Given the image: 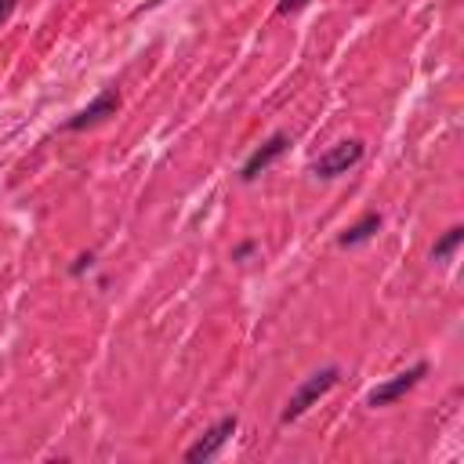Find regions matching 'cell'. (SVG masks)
<instances>
[{
  "mask_svg": "<svg viewBox=\"0 0 464 464\" xmlns=\"http://www.w3.org/2000/svg\"><path fill=\"white\" fill-rule=\"evenodd\" d=\"M341 381V366H323V370H315V373H308L297 388H294V395L286 399V406H283V413H279V420L283 424H290V420H297V417H304L334 384Z\"/></svg>",
  "mask_w": 464,
  "mask_h": 464,
  "instance_id": "cell-1",
  "label": "cell"
},
{
  "mask_svg": "<svg viewBox=\"0 0 464 464\" xmlns=\"http://www.w3.org/2000/svg\"><path fill=\"white\" fill-rule=\"evenodd\" d=\"M362 141H355V138H348V141H337V145H330L326 152H319L315 160H312V174L315 178H337V174H348L359 160H362Z\"/></svg>",
  "mask_w": 464,
  "mask_h": 464,
  "instance_id": "cell-2",
  "label": "cell"
},
{
  "mask_svg": "<svg viewBox=\"0 0 464 464\" xmlns=\"http://www.w3.org/2000/svg\"><path fill=\"white\" fill-rule=\"evenodd\" d=\"M424 373H428V362H413L410 370H402V373H392L388 381H381V384H377V388L366 395V402H370V406H388V402L402 399L410 388H417Z\"/></svg>",
  "mask_w": 464,
  "mask_h": 464,
  "instance_id": "cell-3",
  "label": "cell"
},
{
  "mask_svg": "<svg viewBox=\"0 0 464 464\" xmlns=\"http://www.w3.org/2000/svg\"><path fill=\"white\" fill-rule=\"evenodd\" d=\"M116 109H120V91H116V87H105L91 105H83L80 112H72V116L65 120V130H87V127H94V123L116 116Z\"/></svg>",
  "mask_w": 464,
  "mask_h": 464,
  "instance_id": "cell-4",
  "label": "cell"
},
{
  "mask_svg": "<svg viewBox=\"0 0 464 464\" xmlns=\"http://www.w3.org/2000/svg\"><path fill=\"white\" fill-rule=\"evenodd\" d=\"M236 417H221L218 424H210L188 450H185V460H192V464H199V460H210V457H218V450L228 442V435L236 431Z\"/></svg>",
  "mask_w": 464,
  "mask_h": 464,
  "instance_id": "cell-5",
  "label": "cell"
},
{
  "mask_svg": "<svg viewBox=\"0 0 464 464\" xmlns=\"http://www.w3.org/2000/svg\"><path fill=\"white\" fill-rule=\"evenodd\" d=\"M286 145H290V138H286V134H272L265 145H257V149H254V152L243 160L239 178H243V181H254L261 170H268V167H272V163H276V160L286 152Z\"/></svg>",
  "mask_w": 464,
  "mask_h": 464,
  "instance_id": "cell-6",
  "label": "cell"
},
{
  "mask_svg": "<svg viewBox=\"0 0 464 464\" xmlns=\"http://www.w3.org/2000/svg\"><path fill=\"white\" fill-rule=\"evenodd\" d=\"M381 214L377 210H370V214H362L352 228H344L341 236H337V246H359V243H366V239H373V232L381 228Z\"/></svg>",
  "mask_w": 464,
  "mask_h": 464,
  "instance_id": "cell-7",
  "label": "cell"
},
{
  "mask_svg": "<svg viewBox=\"0 0 464 464\" xmlns=\"http://www.w3.org/2000/svg\"><path fill=\"white\" fill-rule=\"evenodd\" d=\"M460 239H464V228H460V225L446 228V232H442V239H435V246H431V257H435V261H446V257H450V254L460 246Z\"/></svg>",
  "mask_w": 464,
  "mask_h": 464,
  "instance_id": "cell-8",
  "label": "cell"
},
{
  "mask_svg": "<svg viewBox=\"0 0 464 464\" xmlns=\"http://www.w3.org/2000/svg\"><path fill=\"white\" fill-rule=\"evenodd\" d=\"M254 246H257V243H254V239H246V243H239V246H236V250H232V261H243V257H246V254H254Z\"/></svg>",
  "mask_w": 464,
  "mask_h": 464,
  "instance_id": "cell-9",
  "label": "cell"
},
{
  "mask_svg": "<svg viewBox=\"0 0 464 464\" xmlns=\"http://www.w3.org/2000/svg\"><path fill=\"white\" fill-rule=\"evenodd\" d=\"M91 265H94V254H80V257H76V265H72L69 272H72V276H80V272H83V268H91Z\"/></svg>",
  "mask_w": 464,
  "mask_h": 464,
  "instance_id": "cell-10",
  "label": "cell"
},
{
  "mask_svg": "<svg viewBox=\"0 0 464 464\" xmlns=\"http://www.w3.org/2000/svg\"><path fill=\"white\" fill-rule=\"evenodd\" d=\"M304 4H308V0H279V7H276V11H279V14H290V11H301Z\"/></svg>",
  "mask_w": 464,
  "mask_h": 464,
  "instance_id": "cell-11",
  "label": "cell"
},
{
  "mask_svg": "<svg viewBox=\"0 0 464 464\" xmlns=\"http://www.w3.org/2000/svg\"><path fill=\"white\" fill-rule=\"evenodd\" d=\"M14 4H18V0H0V25H4L7 18H11V11H14Z\"/></svg>",
  "mask_w": 464,
  "mask_h": 464,
  "instance_id": "cell-12",
  "label": "cell"
}]
</instances>
